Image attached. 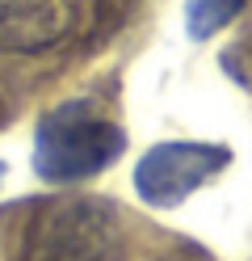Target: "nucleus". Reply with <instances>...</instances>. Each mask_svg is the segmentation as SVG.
I'll return each instance as SVG.
<instances>
[{"instance_id": "obj_4", "label": "nucleus", "mask_w": 252, "mask_h": 261, "mask_svg": "<svg viewBox=\"0 0 252 261\" xmlns=\"http://www.w3.org/2000/svg\"><path fill=\"white\" fill-rule=\"evenodd\" d=\"M72 5L67 0H0V51L38 55L67 38Z\"/></svg>"}, {"instance_id": "obj_6", "label": "nucleus", "mask_w": 252, "mask_h": 261, "mask_svg": "<svg viewBox=\"0 0 252 261\" xmlns=\"http://www.w3.org/2000/svg\"><path fill=\"white\" fill-rule=\"evenodd\" d=\"M0 177H5V169H0Z\"/></svg>"}, {"instance_id": "obj_5", "label": "nucleus", "mask_w": 252, "mask_h": 261, "mask_svg": "<svg viewBox=\"0 0 252 261\" xmlns=\"http://www.w3.org/2000/svg\"><path fill=\"white\" fill-rule=\"evenodd\" d=\"M240 9H244V0H189V34L193 38L218 34Z\"/></svg>"}, {"instance_id": "obj_2", "label": "nucleus", "mask_w": 252, "mask_h": 261, "mask_svg": "<svg viewBox=\"0 0 252 261\" xmlns=\"http://www.w3.org/2000/svg\"><path fill=\"white\" fill-rule=\"evenodd\" d=\"M122 219L101 198L50 202L25 236V261H122Z\"/></svg>"}, {"instance_id": "obj_3", "label": "nucleus", "mask_w": 252, "mask_h": 261, "mask_svg": "<svg viewBox=\"0 0 252 261\" xmlns=\"http://www.w3.org/2000/svg\"><path fill=\"white\" fill-rule=\"evenodd\" d=\"M227 165L231 152L218 143H160L134 165V190L147 206H177Z\"/></svg>"}, {"instance_id": "obj_1", "label": "nucleus", "mask_w": 252, "mask_h": 261, "mask_svg": "<svg viewBox=\"0 0 252 261\" xmlns=\"http://www.w3.org/2000/svg\"><path fill=\"white\" fill-rule=\"evenodd\" d=\"M118 156H122V130L84 101H67L38 122L34 169L55 186L84 181V177L109 169Z\"/></svg>"}]
</instances>
